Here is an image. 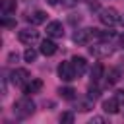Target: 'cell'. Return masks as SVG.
Instances as JSON below:
<instances>
[{"instance_id": "obj_1", "label": "cell", "mask_w": 124, "mask_h": 124, "mask_svg": "<svg viewBox=\"0 0 124 124\" xmlns=\"http://www.w3.org/2000/svg\"><path fill=\"white\" fill-rule=\"evenodd\" d=\"M33 112H35V103H33L27 95L14 103V114L19 116V118H27V116H31Z\"/></svg>"}, {"instance_id": "obj_2", "label": "cell", "mask_w": 124, "mask_h": 124, "mask_svg": "<svg viewBox=\"0 0 124 124\" xmlns=\"http://www.w3.org/2000/svg\"><path fill=\"white\" fill-rule=\"evenodd\" d=\"M99 19H101V23L107 25V27H112V25H116V23L120 21L118 12H116L114 8H103V10L99 12Z\"/></svg>"}, {"instance_id": "obj_3", "label": "cell", "mask_w": 124, "mask_h": 124, "mask_svg": "<svg viewBox=\"0 0 124 124\" xmlns=\"http://www.w3.org/2000/svg\"><path fill=\"white\" fill-rule=\"evenodd\" d=\"M89 54H93L95 58H107L112 54V46L107 41H97L93 46H89Z\"/></svg>"}, {"instance_id": "obj_4", "label": "cell", "mask_w": 124, "mask_h": 124, "mask_svg": "<svg viewBox=\"0 0 124 124\" xmlns=\"http://www.w3.org/2000/svg\"><path fill=\"white\" fill-rule=\"evenodd\" d=\"M58 76L64 79V81H72V79H76V68H74V64L72 62H60V66H58Z\"/></svg>"}, {"instance_id": "obj_5", "label": "cell", "mask_w": 124, "mask_h": 124, "mask_svg": "<svg viewBox=\"0 0 124 124\" xmlns=\"http://www.w3.org/2000/svg\"><path fill=\"white\" fill-rule=\"evenodd\" d=\"M17 39H19L23 45H33V43L39 39V31H35V29H31V27H25V29H21V31L17 33Z\"/></svg>"}, {"instance_id": "obj_6", "label": "cell", "mask_w": 124, "mask_h": 124, "mask_svg": "<svg viewBox=\"0 0 124 124\" xmlns=\"http://www.w3.org/2000/svg\"><path fill=\"white\" fill-rule=\"evenodd\" d=\"M29 79H31V78H29V72L23 70V68H17V70L12 72V83L17 85V87H25V83H27Z\"/></svg>"}, {"instance_id": "obj_7", "label": "cell", "mask_w": 124, "mask_h": 124, "mask_svg": "<svg viewBox=\"0 0 124 124\" xmlns=\"http://www.w3.org/2000/svg\"><path fill=\"white\" fill-rule=\"evenodd\" d=\"M46 35H48V37H54V39L64 37L62 23H60V21H50V23H46Z\"/></svg>"}, {"instance_id": "obj_8", "label": "cell", "mask_w": 124, "mask_h": 124, "mask_svg": "<svg viewBox=\"0 0 124 124\" xmlns=\"http://www.w3.org/2000/svg\"><path fill=\"white\" fill-rule=\"evenodd\" d=\"M103 110L108 112V114H116L120 110V101L116 99V95L110 97V99H107V101H103Z\"/></svg>"}, {"instance_id": "obj_9", "label": "cell", "mask_w": 124, "mask_h": 124, "mask_svg": "<svg viewBox=\"0 0 124 124\" xmlns=\"http://www.w3.org/2000/svg\"><path fill=\"white\" fill-rule=\"evenodd\" d=\"M45 56H52L56 50H58V46H56V43L54 41H50V39H45V41H41V48H39Z\"/></svg>"}, {"instance_id": "obj_10", "label": "cell", "mask_w": 124, "mask_h": 124, "mask_svg": "<svg viewBox=\"0 0 124 124\" xmlns=\"http://www.w3.org/2000/svg\"><path fill=\"white\" fill-rule=\"evenodd\" d=\"M25 19H27L31 25H39V23H45V21H46V14L41 12V10H37V12L29 14V16H25Z\"/></svg>"}, {"instance_id": "obj_11", "label": "cell", "mask_w": 124, "mask_h": 124, "mask_svg": "<svg viewBox=\"0 0 124 124\" xmlns=\"http://www.w3.org/2000/svg\"><path fill=\"white\" fill-rule=\"evenodd\" d=\"M72 64H74L78 76H83V74H85V70H87V60H85L83 56H74V58H72Z\"/></svg>"}, {"instance_id": "obj_12", "label": "cell", "mask_w": 124, "mask_h": 124, "mask_svg": "<svg viewBox=\"0 0 124 124\" xmlns=\"http://www.w3.org/2000/svg\"><path fill=\"white\" fill-rule=\"evenodd\" d=\"M41 89H43V81H41V79H31V81L25 83L23 93H25V95H31V93H39Z\"/></svg>"}, {"instance_id": "obj_13", "label": "cell", "mask_w": 124, "mask_h": 124, "mask_svg": "<svg viewBox=\"0 0 124 124\" xmlns=\"http://www.w3.org/2000/svg\"><path fill=\"white\" fill-rule=\"evenodd\" d=\"M0 8H2V14H14L16 12V0H2Z\"/></svg>"}, {"instance_id": "obj_14", "label": "cell", "mask_w": 124, "mask_h": 124, "mask_svg": "<svg viewBox=\"0 0 124 124\" xmlns=\"http://www.w3.org/2000/svg\"><path fill=\"white\" fill-rule=\"evenodd\" d=\"M103 72H105L103 64H95V66H93V70H91V81H93V83H95V81H99V79L103 78Z\"/></svg>"}, {"instance_id": "obj_15", "label": "cell", "mask_w": 124, "mask_h": 124, "mask_svg": "<svg viewBox=\"0 0 124 124\" xmlns=\"http://www.w3.org/2000/svg\"><path fill=\"white\" fill-rule=\"evenodd\" d=\"M58 93H60V97H64V99H68V101L76 99V89H74V87H60Z\"/></svg>"}, {"instance_id": "obj_16", "label": "cell", "mask_w": 124, "mask_h": 124, "mask_svg": "<svg viewBox=\"0 0 124 124\" xmlns=\"http://www.w3.org/2000/svg\"><path fill=\"white\" fill-rule=\"evenodd\" d=\"M118 79H120V72H118L116 68L108 70V74H107V83H108V85H114Z\"/></svg>"}, {"instance_id": "obj_17", "label": "cell", "mask_w": 124, "mask_h": 124, "mask_svg": "<svg viewBox=\"0 0 124 124\" xmlns=\"http://www.w3.org/2000/svg\"><path fill=\"white\" fill-rule=\"evenodd\" d=\"M93 103H95V99H91V97L87 95L83 101H79V110H81V112H87L89 108H93Z\"/></svg>"}, {"instance_id": "obj_18", "label": "cell", "mask_w": 124, "mask_h": 124, "mask_svg": "<svg viewBox=\"0 0 124 124\" xmlns=\"http://www.w3.org/2000/svg\"><path fill=\"white\" fill-rule=\"evenodd\" d=\"M23 58H25V62H35V58H37V50H35V48H25Z\"/></svg>"}, {"instance_id": "obj_19", "label": "cell", "mask_w": 124, "mask_h": 124, "mask_svg": "<svg viewBox=\"0 0 124 124\" xmlns=\"http://www.w3.org/2000/svg\"><path fill=\"white\" fill-rule=\"evenodd\" d=\"M10 14H4L2 16V25L4 27H16V19H12V17H8Z\"/></svg>"}, {"instance_id": "obj_20", "label": "cell", "mask_w": 124, "mask_h": 124, "mask_svg": "<svg viewBox=\"0 0 124 124\" xmlns=\"http://www.w3.org/2000/svg\"><path fill=\"white\" fill-rule=\"evenodd\" d=\"M60 122H62V124H72V122H74V114H72V112H64V114L60 116Z\"/></svg>"}, {"instance_id": "obj_21", "label": "cell", "mask_w": 124, "mask_h": 124, "mask_svg": "<svg viewBox=\"0 0 124 124\" xmlns=\"http://www.w3.org/2000/svg\"><path fill=\"white\" fill-rule=\"evenodd\" d=\"M93 122H95V124H103V122H105V118H103V116H93V118L89 120V124H93Z\"/></svg>"}, {"instance_id": "obj_22", "label": "cell", "mask_w": 124, "mask_h": 124, "mask_svg": "<svg viewBox=\"0 0 124 124\" xmlns=\"http://www.w3.org/2000/svg\"><path fill=\"white\" fill-rule=\"evenodd\" d=\"M116 99H118L120 103H124V91H116Z\"/></svg>"}, {"instance_id": "obj_23", "label": "cell", "mask_w": 124, "mask_h": 124, "mask_svg": "<svg viewBox=\"0 0 124 124\" xmlns=\"http://www.w3.org/2000/svg\"><path fill=\"white\" fill-rule=\"evenodd\" d=\"M10 62H17V54L12 52V54H10Z\"/></svg>"}, {"instance_id": "obj_24", "label": "cell", "mask_w": 124, "mask_h": 124, "mask_svg": "<svg viewBox=\"0 0 124 124\" xmlns=\"http://www.w3.org/2000/svg\"><path fill=\"white\" fill-rule=\"evenodd\" d=\"M46 4H48V6H56V4H58V0H46Z\"/></svg>"}, {"instance_id": "obj_25", "label": "cell", "mask_w": 124, "mask_h": 124, "mask_svg": "<svg viewBox=\"0 0 124 124\" xmlns=\"http://www.w3.org/2000/svg\"><path fill=\"white\" fill-rule=\"evenodd\" d=\"M120 45H122V46H124V35H122V37H120Z\"/></svg>"}, {"instance_id": "obj_26", "label": "cell", "mask_w": 124, "mask_h": 124, "mask_svg": "<svg viewBox=\"0 0 124 124\" xmlns=\"http://www.w3.org/2000/svg\"><path fill=\"white\" fill-rule=\"evenodd\" d=\"M120 68H122V70H124V60H122V64H120Z\"/></svg>"}, {"instance_id": "obj_27", "label": "cell", "mask_w": 124, "mask_h": 124, "mask_svg": "<svg viewBox=\"0 0 124 124\" xmlns=\"http://www.w3.org/2000/svg\"><path fill=\"white\" fill-rule=\"evenodd\" d=\"M25 2H33V0H25Z\"/></svg>"}, {"instance_id": "obj_28", "label": "cell", "mask_w": 124, "mask_h": 124, "mask_svg": "<svg viewBox=\"0 0 124 124\" xmlns=\"http://www.w3.org/2000/svg\"><path fill=\"white\" fill-rule=\"evenodd\" d=\"M122 21H124V17H122Z\"/></svg>"}]
</instances>
